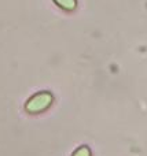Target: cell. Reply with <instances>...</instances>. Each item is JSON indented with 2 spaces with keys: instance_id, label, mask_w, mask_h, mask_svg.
Returning a JSON list of instances; mask_svg holds the SVG:
<instances>
[{
  "instance_id": "1",
  "label": "cell",
  "mask_w": 147,
  "mask_h": 156,
  "mask_svg": "<svg viewBox=\"0 0 147 156\" xmlns=\"http://www.w3.org/2000/svg\"><path fill=\"white\" fill-rule=\"evenodd\" d=\"M51 101V96L47 93L39 94V96H35L28 104V110L32 111V112H36V111H40L43 108H46L47 105Z\"/></svg>"
},
{
  "instance_id": "2",
  "label": "cell",
  "mask_w": 147,
  "mask_h": 156,
  "mask_svg": "<svg viewBox=\"0 0 147 156\" xmlns=\"http://www.w3.org/2000/svg\"><path fill=\"white\" fill-rule=\"evenodd\" d=\"M55 2L65 8H73L74 7V0H55Z\"/></svg>"
},
{
  "instance_id": "3",
  "label": "cell",
  "mask_w": 147,
  "mask_h": 156,
  "mask_svg": "<svg viewBox=\"0 0 147 156\" xmlns=\"http://www.w3.org/2000/svg\"><path fill=\"white\" fill-rule=\"evenodd\" d=\"M74 156H88V152H87V149H80Z\"/></svg>"
}]
</instances>
